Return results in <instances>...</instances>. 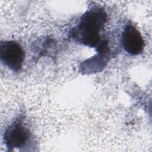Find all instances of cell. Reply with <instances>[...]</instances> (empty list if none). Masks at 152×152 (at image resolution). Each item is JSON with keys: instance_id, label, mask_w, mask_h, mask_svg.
Listing matches in <instances>:
<instances>
[{"instance_id": "cell-4", "label": "cell", "mask_w": 152, "mask_h": 152, "mask_svg": "<svg viewBox=\"0 0 152 152\" xmlns=\"http://www.w3.org/2000/svg\"><path fill=\"white\" fill-rule=\"evenodd\" d=\"M121 43L124 50L131 55H137L143 51L145 43L138 29L133 25L128 24L121 36Z\"/></svg>"}, {"instance_id": "cell-3", "label": "cell", "mask_w": 152, "mask_h": 152, "mask_svg": "<svg viewBox=\"0 0 152 152\" xmlns=\"http://www.w3.org/2000/svg\"><path fill=\"white\" fill-rule=\"evenodd\" d=\"M30 137L28 129L19 119L11 124L5 129L4 135V142L10 150L23 147L28 142Z\"/></svg>"}, {"instance_id": "cell-1", "label": "cell", "mask_w": 152, "mask_h": 152, "mask_svg": "<svg viewBox=\"0 0 152 152\" xmlns=\"http://www.w3.org/2000/svg\"><path fill=\"white\" fill-rule=\"evenodd\" d=\"M107 19V14L101 7H96L81 17L78 24L72 31V36L77 42L91 48H97L100 42V31Z\"/></svg>"}, {"instance_id": "cell-2", "label": "cell", "mask_w": 152, "mask_h": 152, "mask_svg": "<svg viewBox=\"0 0 152 152\" xmlns=\"http://www.w3.org/2000/svg\"><path fill=\"white\" fill-rule=\"evenodd\" d=\"M24 51L23 48L15 41L1 42L0 58L8 68L13 71L21 69L24 60Z\"/></svg>"}]
</instances>
